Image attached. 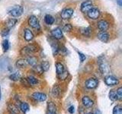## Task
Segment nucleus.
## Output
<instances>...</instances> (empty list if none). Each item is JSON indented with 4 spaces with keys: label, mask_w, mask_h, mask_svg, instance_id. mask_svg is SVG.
I'll list each match as a JSON object with an SVG mask.
<instances>
[{
    "label": "nucleus",
    "mask_w": 122,
    "mask_h": 114,
    "mask_svg": "<svg viewBox=\"0 0 122 114\" xmlns=\"http://www.w3.org/2000/svg\"><path fill=\"white\" fill-rule=\"evenodd\" d=\"M28 24L30 28L36 29V30H40V23L36 16H34V15H30L28 18Z\"/></svg>",
    "instance_id": "nucleus-1"
},
{
    "label": "nucleus",
    "mask_w": 122,
    "mask_h": 114,
    "mask_svg": "<svg viewBox=\"0 0 122 114\" xmlns=\"http://www.w3.org/2000/svg\"><path fill=\"white\" fill-rule=\"evenodd\" d=\"M23 11L24 9L21 5H16L9 11V14L11 17H19L23 14Z\"/></svg>",
    "instance_id": "nucleus-2"
},
{
    "label": "nucleus",
    "mask_w": 122,
    "mask_h": 114,
    "mask_svg": "<svg viewBox=\"0 0 122 114\" xmlns=\"http://www.w3.org/2000/svg\"><path fill=\"white\" fill-rule=\"evenodd\" d=\"M88 17L92 20H97L100 16V11L95 8H92V9L87 12Z\"/></svg>",
    "instance_id": "nucleus-3"
},
{
    "label": "nucleus",
    "mask_w": 122,
    "mask_h": 114,
    "mask_svg": "<svg viewBox=\"0 0 122 114\" xmlns=\"http://www.w3.org/2000/svg\"><path fill=\"white\" fill-rule=\"evenodd\" d=\"M85 85L88 89H95V87H97L98 85V79L95 78H91L87 80L85 83Z\"/></svg>",
    "instance_id": "nucleus-4"
},
{
    "label": "nucleus",
    "mask_w": 122,
    "mask_h": 114,
    "mask_svg": "<svg viewBox=\"0 0 122 114\" xmlns=\"http://www.w3.org/2000/svg\"><path fill=\"white\" fill-rule=\"evenodd\" d=\"M105 83L108 86H114V85H117V84L119 83V81H118V79L116 77H114V76L108 75V76H106L105 78Z\"/></svg>",
    "instance_id": "nucleus-5"
},
{
    "label": "nucleus",
    "mask_w": 122,
    "mask_h": 114,
    "mask_svg": "<svg viewBox=\"0 0 122 114\" xmlns=\"http://www.w3.org/2000/svg\"><path fill=\"white\" fill-rule=\"evenodd\" d=\"M73 12H74V10L72 9H71V8H66V9H63L61 11L60 16L63 19L66 20V19H70L72 17V15L73 14Z\"/></svg>",
    "instance_id": "nucleus-6"
},
{
    "label": "nucleus",
    "mask_w": 122,
    "mask_h": 114,
    "mask_svg": "<svg viewBox=\"0 0 122 114\" xmlns=\"http://www.w3.org/2000/svg\"><path fill=\"white\" fill-rule=\"evenodd\" d=\"M92 2L91 0H86L81 4V11L83 13H87L92 7Z\"/></svg>",
    "instance_id": "nucleus-7"
},
{
    "label": "nucleus",
    "mask_w": 122,
    "mask_h": 114,
    "mask_svg": "<svg viewBox=\"0 0 122 114\" xmlns=\"http://www.w3.org/2000/svg\"><path fill=\"white\" fill-rule=\"evenodd\" d=\"M32 98L34 100H35L37 101H40V102H43L45 101L46 99H47V95L44 93H41V92H34L32 94Z\"/></svg>",
    "instance_id": "nucleus-8"
},
{
    "label": "nucleus",
    "mask_w": 122,
    "mask_h": 114,
    "mask_svg": "<svg viewBox=\"0 0 122 114\" xmlns=\"http://www.w3.org/2000/svg\"><path fill=\"white\" fill-rule=\"evenodd\" d=\"M97 27L101 31H106L109 28V23L105 20H101L98 21Z\"/></svg>",
    "instance_id": "nucleus-9"
},
{
    "label": "nucleus",
    "mask_w": 122,
    "mask_h": 114,
    "mask_svg": "<svg viewBox=\"0 0 122 114\" xmlns=\"http://www.w3.org/2000/svg\"><path fill=\"white\" fill-rule=\"evenodd\" d=\"M51 34H52V37L53 38H55V39H57V40L62 39L63 37V30H61L60 28H56L53 29L51 31Z\"/></svg>",
    "instance_id": "nucleus-10"
},
{
    "label": "nucleus",
    "mask_w": 122,
    "mask_h": 114,
    "mask_svg": "<svg viewBox=\"0 0 122 114\" xmlns=\"http://www.w3.org/2000/svg\"><path fill=\"white\" fill-rule=\"evenodd\" d=\"M99 40H101L103 43H107L109 40V34L106 31H101L97 35Z\"/></svg>",
    "instance_id": "nucleus-11"
},
{
    "label": "nucleus",
    "mask_w": 122,
    "mask_h": 114,
    "mask_svg": "<svg viewBox=\"0 0 122 114\" xmlns=\"http://www.w3.org/2000/svg\"><path fill=\"white\" fill-rule=\"evenodd\" d=\"M82 102L83 105L85 106L86 108H90L94 104L93 100H92V99L89 97H88V96L83 97L82 99Z\"/></svg>",
    "instance_id": "nucleus-12"
},
{
    "label": "nucleus",
    "mask_w": 122,
    "mask_h": 114,
    "mask_svg": "<svg viewBox=\"0 0 122 114\" xmlns=\"http://www.w3.org/2000/svg\"><path fill=\"white\" fill-rule=\"evenodd\" d=\"M47 114H56V106L53 102L48 103Z\"/></svg>",
    "instance_id": "nucleus-13"
},
{
    "label": "nucleus",
    "mask_w": 122,
    "mask_h": 114,
    "mask_svg": "<svg viewBox=\"0 0 122 114\" xmlns=\"http://www.w3.org/2000/svg\"><path fill=\"white\" fill-rule=\"evenodd\" d=\"M24 37L25 40L26 41H30L33 40L34 38V34L32 33V31L28 28H26L24 30Z\"/></svg>",
    "instance_id": "nucleus-14"
},
{
    "label": "nucleus",
    "mask_w": 122,
    "mask_h": 114,
    "mask_svg": "<svg viewBox=\"0 0 122 114\" xmlns=\"http://www.w3.org/2000/svg\"><path fill=\"white\" fill-rule=\"evenodd\" d=\"M9 114H19V109L16 106L13 104H9L8 105Z\"/></svg>",
    "instance_id": "nucleus-15"
},
{
    "label": "nucleus",
    "mask_w": 122,
    "mask_h": 114,
    "mask_svg": "<svg viewBox=\"0 0 122 114\" xmlns=\"http://www.w3.org/2000/svg\"><path fill=\"white\" fill-rule=\"evenodd\" d=\"M26 59H27V62H28V65H30V66H31L33 67L37 66V59L36 58L35 56H29Z\"/></svg>",
    "instance_id": "nucleus-16"
},
{
    "label": "nucleus",
    "mask_w": 122,
    "mask_h": 114,
    "mask_svg": "<svg viewBox=\"0 0 122 114\" xmlns=\"http://www.w3.org/2000/svg\"><path fill=\"white\" fill-rule=\"evenodd\" d=\"M16 67L18 68H25L28 65L26 59H20L16 62Z\"/></svg>",
    "instance_id": "nucleus-17"
},
{
    "label": "nucleus",
    "mask_w": 122,
    "mask_h": 114,
    "mask_svg": "<svg viewBox=\"0 0 122 114\" xmlns=\"http://www.w3.org/2000/svg\"><path fill=\"white\" fill-rule=\"evenodd\" d=\"M56 71L57 75H60L61 73H63V72L65 71L63 65L61 62H56Z\"/></svg>",
    "instance_id": "nucleus-18"
},
{
    "label": "nucleus",
    "mask_w": 122,
    "mask_h": 114,
    "mask_svg": "<svg viewBox=\"0 0 122 114\" xmlns=\"http://www.w3.org/2000/svg\"><path fill=\"white\" fill-rule=\"evenodd\" d=\"M44 21L47 24L51 25L54 23V18L51 14H46L44 17Z\"/></svg>",
    "instance_id": "nucleus-19"
},
{
    "label": "nucleus",
    "mask_w": 122,
    "mask_h": 114,
    "mask_svg": "<svg viewBox=\"0 0 122 114\" xmlns=\"http://www.w3.org/2000/svg\"><path fill=\"white\" fill-rule=\"evenodd\" d=\"M27 79H28L30 86H34L38 84V80L35 77H34L33 75H29L28 77L27 78Z\"/></svg>",
    "instance_id": "nucleus-20"
},
{
    "label": "nucleus",
    "mask_w": 122,
    "mask_h": 114,
    "mask_svg": "<svg viewBox=\"0 0 122 114\" xmlns=\"http://www.w3.org/2000/svg\"><path fill=\"white\" fill-rule=\"evenodd\" d=\"M20 53H21V55L23 56L28 57L29 56H30V54H31L32 52L29 50V49L28 48V47H25L24 48H22L21 49Z\"/></svg>",
    "instance_id": "nucleus-21"
},
{
    "label": "nucleus",
    "mask_w": 122,
    "mask_h": 114,
    "mask_svg": "<svg viewBox=\"0 0 122 114\" xmlns=\"http://www.w3.org/2000/svg\"><path fill=\"white\" fill-rule=\"evenodd\" d=\"M17 19L15 18H9V20H8L7 23H6V26H7V28H9L11 29L12 27L15 26V24L17 23Z\"/></svg>",
    "instance_id": "nucleus-22"
},
{
    "label": "nucleus",
    "mask_w": 122,
    "mask_h": 114,
    "mask_svg": "<svg viewBox=\"0 0 122 114\" xmlns=\"http://www.w3.org/2000/svg\"><path fill=\"white\" fill-rule=\"evenodd\" d=\"M60 87L59 86L56 85L53 86V89H52V94H53V97H57L60 95Z\"/></svg>",
    "instance_id": "nucleus-23"
},
{
    "label": "nucleus",
    "mask_w": 122,
    "mask_h": 114,
    "mask_svg": "<svg viewBox=\"0 0 122 114\" xmlns=\"http://www.w3.org/2000/svg\"><path fill=\"white\" fill-rule=\"evenodd\" d=\"M108 96H109V98H110L111 100H112V101L118 100V97H117V95L116 94V91H114L113 90H110V92L108 94Z\"/></svg>",
    "instance_id": "nucleus-24"
},
{
    "label": "nucleus",
    "mask_w": 122,
    "mask_h": 114,
    "mask_svg": "<svg viewBox=\"0 0 122 114\" xmlns=\"http://www.w3.org/2000/svg\"><path fill=\"white\" fill-rule=\"evenodd\" d=\"M9 78L11 80V81H18V80L21 78V75L19 72H15V73L11 74L9 76Z\"/></svg>",
    "instance_id": "nucleus-25"
},
{
    "label": "nucleus",
    "mask_w": 122,
    "mask_h": 114,
    "mask_svg": "<svg viewBox=\"0 0 122 114\" xmlns=\"http://www.w3.org/2000/svg\"><path fill=\"white\" fill-rule=\"evenodd\" d=\"M41 68L43 71H47L50 68V63L47 62V61H44V62H42L41 64Z\"/></svg>",
    "instance_id": "nucleus-26"
},
{
    "label": "nucleus",
    "mask_w": 122,
    "mask_h": 114,
    "mask_svg": "<svg viewBox=\"0 0 122 114\" xmlns=\"http://www.w3.org/2000/svg\"><path fill=\"white\" fill-rule=\"evenodd\" d=\"M20 109L23 113H27L29 111V105L27 103H21L20 104Z\"/></svg>",
    "instance_id": "nucleus-27"
},
{
    "label": "nucleus",
    "mask_w": 122,
    "mask_h": 114,
    "mask_svg": "<svg viewBox=\"0 0 122 114\" xmlns=\"http://www.w3.org/2000/svg\"><path fill=\"white\" fill-rule=\"evenodd\" d=\"M92 30L90 28H82L81 30V33L83 36L85 37H89L91 35Z\"/></svg>",
    "instance_id": "nucleus-28"
},
{
    "label": "nucleus",
    "mask_w": 122,
    "mask_h": 114,
    "mask_svg": "<svg viewBox=\"0 0 122 114\" xmlns=\"http://www.w3.org/2000/svg\"><path fill=\"white\" fill-rule=\"evenodd\" d=\"M113 114H122V107L120 105H117L114 107Z\"/></svg>",
    "instance_id": "nucleus-29"
},
{
    "label": "nucleus",
    "mask_w": 122,
    "mask_h": 114,
    "mask_svg": "<svg viewBox=\"0 0 122 114\" xmlns=\"http://www.w3.org/2000/svg\"><path fill=\"white\" fill-rule=\"evenodd\" d=\"M2 49L4 52H6L9 49V42L8 40H5L2 42Z\"/></svg>",
    "instance_id": "nucleus-30"
},
{
    "label": "nucleus",
    "mask_w": 122,
    "mask_h": 114,
    "mask_svg": "<svg viewBox=\"0 0 122 114\" xmlns=\"http://www.w3.org/2000/svg\"><path fill=\"white\" fill-rule=\"evenodd\" d=\"M28 47V48L29 49V50L32 53L33 52H35L38 50V47L37 46L35 45V44H29L28 46H27Z\"/></svg>",
    "instance_id": "nucleus-31"
},
{
    "label": "nucleus",
    "mask_w": 122,
    "mask_h": 114,
    "mask_svg": "<svg viewBox=\"0 0 122 114\" xmlns=\"http://www.w3.org/2000/svg\"><path fill=\"white\" fill-rule=\"evenodd\" d=\"M68 75H69L68 71H64L63 73H61L60 75H57V77H58V78L60 80H65V79H66V78L68 77Z\"/></svg>",
    "instance_id": "nucleus-32"
},
{
    "label": "nucleus",
    "mask_w": 122,
    "mask_h": 114,
    "mask_svg": "<svg viewBox=\"0 0 122 114\" xmlns=\"http://www.w3.org/2000/svg\"><path fill=\"white\" fill-rule=\"evenodd\" d=\"M21 82L22 84V85L23 86H25V87H30V84L28 81V79H27L26 78H21Z\"/></svg>",
    "instance_id": "nucleus-33"
},
{
    "label": "nucleus",
    "mask_w": 122,
    "mask_h": 114,
    "mask_svg": "<svg viewBox=\"0 0 122 114\" xmlns=\"http://www.w3.org/2000/svg\"><path fill=\"white\" fill-rule=\"evenodd\" d=\"M72 26L70 24H65V26L63 27V30L65 32H70L72 30Z\"/></svg>",
    "instance_id": "nucleus-34"
},
{
    "label": "nucleus",
    "mask_w": 122,
    "mask_h": 114,
    "mask_svg": "<svg viewBox=\"0 0 122 114\" xmlns=\"http://www.w3.org/2000/svg\"><path fill=\"white\" fill-rule=\"evenodd\" d=\"M116 94L117 95V97H118V100H121L122 99V87H118L116 90Z\"/></svg>",
    "instance_id": "nucleus-35"
},
{
    "label": "nucleus",
    "mask_w": 122,
    "mask_h": 114,
    "mask_svg": "<svg viewBox=\"0 0 122 114\" xmlns=\"http://www.w3.org/2000/svg\"><path fill=\"white\" fill-rule=\"evenodd\" d=\"M52 48H53V55L56 56L57 53H58V51H59V47L57 46V44H53L52 45Z\"/></svg>",
    "instance_id": "nucleus-36"
},
{
    "label": "nucleus",
    "mask_w": 122,
    "mask_h": 114,
    "mask_svg": "<svg viewBox=\"0 0 122 114\" xmlns=\"http://www.w3.org/2000/svg\"><path fill=\"white\" fill-rule=\"evenodd\" d=\"M78 54H79V60H80V62H83L84 61L86 60V56L84 55L83 53L80 52H78Z\"/></svg>",
    "instance_id": "nucleus-37"
},
{
    "label": "nucleus",
    "mask_w": 122,
    "mask_h": 114,
    "mask_svg": "<svg viewBox=\"0 0 122 114\" xmlns=\"http://www.w3.org/2000/svg\"><path fill=\"white\" fill-rule=\"evenodd\" d=\"M9 28H6V29H4L3 30H2V37H5V36H7L8 34H9Z\"/></svg>",
    "instance_id": "nucleus-38"
},
{
    "label": "nucleus",
    "mask_w": 122,
    "mask_h": 114,
    "mask_svg": "<svg viewBox=\"0 0 122 114\" xmlns=\"http://www.w3.org/2000/svg\"><path fill=\"white\" fill-rule=\"evenodd\" d=\"M68 111L70 113H74V106H71L70 108L68 109Z\"/></svg>",
    "instance_id": "nucleus-39"
},
{
    "label": "nucleus",
    "mask_w": 122,
    "mask_h": 114,
    "mask_svg": "<svg viewBox=\"0 0 122 114\" xmlns=\"http://www.w3.org/2000/svg\"><path fill=\"white\" fill-rule=\"evenodd\" d=\"M117 4H118V5H119L120 6H121V5H122L121 0H117Z\"/></svg>",
    "instance_id": "nucleus-40"
},
{
    "label": "nucleus",
    "mask_w": 122,
    "mask_h": 114,
    "mask_svg": "<svg viewBox=\"0 0 122 114\" xmlns=\"http://www.w3.org/2000/svg\"><path fill=\"white\" fill-rule=\"evenodd\" d=\"M1 97H2V94H1V87H0V100H1Z\"/></svg>",
    "instance_id": "nucleus-41"
},
{
    "label": "nucleus",
    "mask_w": 122,
    "mask_h": 114,
    "mask_svg": "<svg viewBox=\"0 0 122 114\" xmlns=\"http://www.w3.org/2000/svg\"><path fill=\"white\" fill-rule=\"evenodd\" d=\"M87 114H94V113H87Z\"/></svg>",
    "instance_id": "nucleus-42"
}]
</instances>
